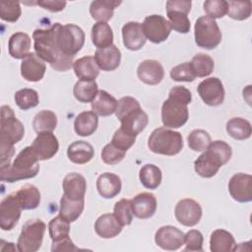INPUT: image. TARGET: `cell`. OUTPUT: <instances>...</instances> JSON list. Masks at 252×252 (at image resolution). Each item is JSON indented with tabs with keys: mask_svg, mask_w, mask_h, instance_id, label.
Returning <instances> with one entry per match:
<instances>
[{
	"mask_svg": "<svg viewBox=\"0 0 252 252\" xmlns=\"http://www.w3.org/2000/svg\"><path fill=\"white\" fill-rule=\"evenodd\" d=\"M16 104L23 110H28L30 108L35 107L38 102V94L33 89H22L15 93L14 95Z\"/></svg>",
	"mask_w": 252,
	"mask_h": 252,
	"instance_id": "ee69618b",
	"label": "cell"
},
{
	"mask_svg": "<svg viewBox=\"0 0 252 252\" xmlns=\"http://www.w3.org/2000/svg\"><path fill=\"white\" fill-rule=\"evenodd\" d=\"M115 114L121 122V128L135 136L139 135L149 123L148 114L132 96H123L118 100Z\"/></svg>",
	"mask_w": 252,
	"mask_h": 252,
	"instance_id": "277c9868",
	"label": "cell"
},
{
	"mask_svg": "<svg viewBox=\"0 0 252 252\" xmlns=\"http://www.w3.org/2000/svg\"><path fill=\"white\" fill-rule=\"evenodd\" d=\"M174 215L177 221L182 225L194 226L202 218V208L193 199H182L176 204Z\"/></svg>",
	"mask_w": 252,
	"mask_h": 252,
	"instance_id": "9a60e30c",
	"label": "cell"
},
{
	"mask_svg": "<svg viewBox=\"0 0 252 252\" xmlns=\"http://www.w3.org/2000/svg\"><path fill=\"white\" fill-rule=\"evenodd\" d=\"M31 146L37 154L39 160H46L53 158L59 150L58 140L52 132L37 134Z\"/></svg>",
	"mask_w": 252,
	"mask_h": 252,
	"instance_id": "ac0fdd59",
	"label": "cell"
},
{
	"mask_svg": "<svg viewBox=\"0 0 252 252\" xmlns=\"http://www.w3.org/2000/svg\"><path fill=\"white\" fill-rule=\"evenodd\" d=\"M203 6L208 17L214 20L222 18L227 12V1L224 0H207Z\"/></svg>",
	"mask_w": 252,
	"mask_h": 252,
	"instance_id": "681fc988",
	"label": "cell"
},
{
	"mask_svg": "<svg viewBox=\"0 0 252 252\" xmlns=\"http://www.w3.org/2000/svg\"><path fill=\"white\" fill-rule=\"evenodd\" d=\"M113 215L122 226L131 224L134 216L131 206V200L121 199L116 202L113 209Z\"/></svg>",
	"mask_w": 252,
	"mask_h": 252,
	"instance_id": "bcb514c9",
	"label": "cell"
},
{
	"mask_svg": "<svg viewBox=\"0 0 252 252\" xmlns=\"http://www.w3.org/2000/svg\"><path fill=\"white\" fill-rule=\"evenodd\" d=\"M121 187L120 177L111 172L100 174L96 180V189L99 195L105 199L114 198L120 193Z\"/></svg>",
	"mask_w": 252,
	"mask_h": 252,
	"instance_id": "d4e9b609",
	"label": "cell"
},
{
	"mask_svg": "<svg viewBox=\"0 0 252 252\" xmlns=\"http://www.w3.org/2000/svg\"><path fill=\"white\" fill-rule=\"evenodd\" d=\"M94 60L102 71H113L120 65L121 52L114 44L105 48H97Z\"/></svg>",
	"mask_w": 252,
	"mask_h": 252,
	"instance_id": "cb8c5ba5",
	"label": "cell"
},
{
	"mask_svg": "<svg viewBox=\"0 0 252 252\" xmlns=\"http://www.w3.org/2000/svg\"><path fill=\"white\" fill-rule=\"evenodd\" d=\"M133 215L138 219H149L157 211V199L154 194L142 192L131 200Z\"/></svg>",
	"mask_w": 252,
	"mask_h": 252,
	"instance_id": "7402d4cb",
	"label": "cell"
},
{
	"mask_svg": "<svg viewBox=\"0 0 252 252\" xmlns=\"http://www.w3.org/2000/svg\"><path fill=\"white\" fill-rule=\"evenodd\" d=\"M25 134L24 125L15 116L14 110L9 105L1 106L0 137L7 139L12 144H17Z\"/></svg>",
	"mask_w": 252,
	"mask_h": 252,
	"instance_id": "8fae6325",
	"label": "cell"
},
{
	"mask_svg": "<svg viewBox=\"0 0 252 252\" xmlns=\"http://www.w3.org/2000/svg\"><path fill=\"white\" fill-rule=\"evenodd\" d=\"M117 103L118 101L114 96L103 90H99L92 101V111L99 116H108L115 112Z\"/></svg>",
	"mask_w": 252,
	"mask_h": 252,
	"instance_id": "83f0119b",
	"label": "cell"
},
{
	"mask_svg": "<svg viewBox=\"0 0 252 252\" xmlns=\"http://www.w3.org/2000/svg\"><path fill=\"white\" fill-rule=\"evenodd\" d=\"M192 2L184 0H170L166 2V14L170 28L180 33H187L190 31V20L188 14Z\"/></svg>",
	"mask_w": 252,
	"mask_h": 252,
	"instance_id": "30bf717a",
	"label": "cell"
},
{
	"mask_svg": "<svg viewBox=\"0 0 252 252\" xmlns=\"http://www.w3.org/2000/svg\"><path fill=\"white\" fill-rule=\"evenodd\" d=\"M121 3V1L113 0L93 1L90 5V14L94 20L106 23L113 17L114 9Z\"/></svg>",
	"mask_w": 252,
	"mask_h": 252,
	"instance_id": "f546056e",
	"label": "cell"
},
{
	"mask_svg": "<svg viewBox=\"0 0 252 252\" xmlns=\"http://www.w3.org/2000/svg\"><path fill=\"white\" fill-rule=\"evenodd\" d=\"M122 38L124 46L132 51L141 49L146 43V36L142 24L139 22H128L122 27Z\"/></svg>",
	"mask_w": 252,
	"mask_h": 252,
	"instance_id": "ffe728a7",
	"label": "cell"
},
{
	"mask_svg": "<svg viewBox=\"0 0 252 252\" xmlns=\"http://www.w3.org/2000/svg\"><path fill=\"white\" fill-rule=\"evenodd\" d=\"M14 144L8 141L5 138L0 137V158H1V166L0 168H4L11 163V158L14 156Z\"/></svg>",
	"mask_w": 252,
	"mask_h": 252,
	"instance_id": "db71d44e",
	"label": "cell"
},
{
	"mask_svg": "<svg viewBox=\"0 0 252 252\" xmlns=\"http://www.w3.org/2000/svg\"><path fill=\"white\" fill-rule=\"evenodd\" d=\"M74 72L79 80H95L99 75V68L93 56H84L74 62Z\"/></svg>",
	"mask_w": 252,
	"mask_h": 252,
	"instance_id": "d6a6232c",
	"label": "cell"
},
{
	"mask_svg": "<svg viewBox=\"0 0 252 252\" xmlns=\"http://www.w3.org/2000/svg\"><path fill=\"white\" fill-rule=\"evenodd\" d=\"M170 77L176 82H193L196 78L190 62H184L170 70Z\"/></svg>",
	"mask_w": 252,
	"mask_h": 252,
	"instance_id": "f907efd6",
	"label": "cell"
},
{
	"mask_svg": "<svg viewBox=\"0 0 252 252\" xmlns=\"http://www.w3.org/2000/svg\"><path fill=\"white\" fill-rule=\"evenodd\" d=\"M202 100L210 106H218L224 100V88L221 81L216 77H210L203 80L197 88Z\"/></svg>",
	"mask_w": 252,
	"mask_h": 252,
	"instance_id": "4fadbf2b",
	"label": "cell"
},
{
	"mask_svg": "<svg viewBox=\"0 0 252 252\" xmlns=\"http://www.w3.org/2000/svg\"><path fill=\"white\" fill-rule=\"evenodd\" d=\"M233 235L224 229H216L210 237V249L212 252H229L235 249Z\"/></svg>",
	"mask_w": 252,
	"mask_h": 252,
	"instance_id": "1f68e13d",
	"label": "cell"
},
{
	"mask_svg": "<svg viewBox=\"0 0 252 252\" xmlns=\"http://www.w3.org/2000/svg\"><path fill=\"white\" fill-rule=\"evenodd\" d=\"M22 210L16 193L6 196L0 203V227L3 230L13 229L18 223Z\"/></svg>",
	"mask_w": 252,
	"mask_h": 252,
	"instance_id": "5bb4252c",
	"label": "cell"
},
{
	"mask_svg": "<svg viewBox=\"0 0 252 252\" xmlns=\"http://www.w3.org/2000/svg\"><path fill=\"white\" fill-rule=\"evenodd\" d=\"M203 234L197 229H191L184 234L185 251H203Z\"/></svg>",
	"mask_w": 252,
	"mask_h": 252,
	"instance_id": "f5cc1de1",
	"label": "cell"
},
{
	"mask_svg": "<svg viewBox=\"0 0 252 252\" xmlns=\"http://www.w3.org/2000/svg\"><path fill=\"white\" fill-rule=\"evenodd\" d=\"M70 222L66 220L60 215L53 218L48 223V230L50 238L53 241H58L63 238L69 237L70 232Z\"/></svg>",
	"mask_w": 252,
	"mask_h": 252,
	"instance_id": "7bdbcfd3",
	"label": "cell"
},
{
	"mask_svg": "<svg viewBox=\"0 0 252 252\" xmlns=\"http://www.w3.org/2000/svg\"><path fill=\"white\" fill-rule=\"evenodd\" d=\"M97 124L98 118L94 111H83L76 116L74 121V129L77 135L87 137L95 132Z\"/></svg>",
	"mask_w": 252,
	"mask_h": 252,
	"instance_id": "f1b7e54d",
	"label": "cell"
},
{
	"mask_svg": "<svg viewBox=\"0 0 252 252\" xmlns=\"http://www.w3.org/2000/svg\"><path fill=\"white\" fill-rule=\"evenodd\" d=\"M155 242L163 250H177L184 244V233L175 226L164 225L157 230Z\"/></svg>",
	"mask_w": 252,
	"mask_h": 252,
	"instance_id": "2e32d148",
	"label": "cell"
},
{
	"mask_svg": "<svg viewBox=\"0 0 252 252\" xmlns=\"http://www.w3.org/2000/svg\"><path fill=\"white\" fill-rule=\"evenodd\" d=\"M136 141V136L125 131L124 129H122L121 127L115 131L111 143L117 147L118 149L127 152V150H129L135 143Z\"/></svg>",
	"mask_w": 252,
	"mask_h": 252,
	"instance_id": "816d5d0a",
	"label": "cell"
},
{
	"mask_svg": "<svg viewBox=\"0 0 252 252\" xmlns=\"http://www.w3.org/2000/svg\"><path fill=\"white\" fill-rule=\"evenodd\" d=\"M137 75L140 81L143 83L155 86L162 81L164 77V71L163 67L158 61L147 59L139 64L137 68Z\"/></svg>",
	"mask_w": 252,
	"mask_h": 252,
	"instance_id": "44dd1931",
	"label": "cell"
},
{
	"mask_svg": "<svg viewBox=\"0 0 252 252\" xmlns=\"http://www.w3.org/2000/svg\"><path fill=\"white\" fill-rule=\"evenodd\" d=\"M79 250L78 247L75 246L70 237L63 238L58 241H53L51 246L52 252H62V251H76Z\"/></svg>",
	"mask_w": 252,
	"mask_h": 252,
	"instance_id": "11a10c76",
	"label": "cell"
},
{
	"mask_svg": "<svg viewBox=\"0 0 252 252\" xmlns=\"http://www.w3.org/2000/svg\"><path fill=\"white\" fill-rule=\"evenodd\" d=\"M142 28L146 38L154 43H160L166 40L171 31L168 21L160 15L147 16Z\"/></svg>",
	"mask_w": 252,
	"mask_h": 252,
	"instance_id": "7c38bea8",
	"label": "cell"
},
{
	"mask_svg": "<svg viewBox=\"0 0 252 252\" xmlns=\"http://www.w3.org/2000/svg\"><path fill=\"white\" fill-rule=\"evenodd\" d=\"M56 23L48 29H36L32 33L33 48L36 55L50 64L56 71H67L74 65V57L60 52L55 38Z\"/></svg>",
	"mask_w": 252,
	"mask_h": 252,
	"instance_id": "6da1fadb",
	"label": "cell"
},
{
	"mask_svg": "<svg viewBox=\"0 0 252 252\" xmlns=\"http://www.w3.org/2000/svg\"><path fill=\"white\" fill-rule=\"evenodd\" d=\"M46 224L38 219L28 220L22 227L17 241V249L20 252H35L42 244Z\"/></svg>",
	"mask_w": 252,
	"mask_h": 252,
	"instance_id": "52a82bcc",
	"label": "cell"
},
{
	"mask_svg": "<svg viewBox=\"0 0 252 252\" xmlns=\"http://www.w3.org/2000/svg\"><path fill=\"white\" fill-rule=\"evenodd\" d=\"M251 1H227L226 14L233 20L243 21L251 16Z\"/></svg>",
	"mask_w": 252,
	"mask_h": 252,
	"instance_id": "b9f144b4",
	"label": "cell"
},
{
	"mask_svg": "<svg viewBox=\"0 0 252 252\" xmlns=\"http://www.w3.org/2000/svg\"><path fill=\"white\" fill-rule=\"evenodd\" d=\"M64 195L71 200H82L85 198L87 181L83 175L77 172L68 173L62 183Z\"/></svg>",
	"mask_w": 252,
	"mask_h": 252,
	"instance_id": "603a6c76",
	"label": "cell"
},
{
	"mask_svg": "<svg viewBox=\"0 0 252 252\" xmlns=\"http://www.w3.org/2000/svg\"><path fill=\"white\" fill-rule=\"evenodd\" d=\"M16 195L23 210H33L37 208L40 203V192L32 184L22 186L16 192Z\"/></svg>",
	"mask_w": 252,
	"mask_h": 252,
	"instance_id": "836d02e7",
	"label": "cell"
},
{
	"mask_svg": "<svg viewBox=\"0 0 252 252\" xmlns=\"http://www.w3.org/2000/svg\"><path fill=\"white\" fill-rule=\"evenodd\" d=\"M68 158L77 164H85L91 161L94 156L93 146L85 141H75L67 149Z\"/></svg>",
	"mask_w": 252,
	"mask_h": 252,
	"instance_id": "4316f807",
	"label": "cell"
},
{
	"mask_svg": "<svg viewBox=\"0 0 252 252\" xmlns=\"http://www.w3.org/2000/svg\"><path fill=\"white\" fill-rule=\"evenodd\" d=\"M57 126V116L51 110L39 111L32 120L33 130L39 134L43 132H52Z\"/></svg>",
	"mask_w": 252,
	"mask_h": 252,
	"instance_id": "ab89813d",
	"label": "cell"
},
{
	"mask_svg": "<svg viewBox=\"0 0 252 252\" xmlns=\"http://www.w3.org/2000/svg\"><path fill=\"white\" fill-rule=\"evenodd\" d=\"M226 132L233 139L243 141L250 138L252 127L248 120L241 117H233L226 123Z\"/></svg>",
	"mask_w": 252,
	"mask_h": 252,
	"instance_id": "74e56055",
	"label": "cell"
},
{
	"mask_svg": "<svg viewBox=\"0 0 252 252\" xmlns=\"http://www.w3.org/2000/svg\"><path fill=\"white\" fill-rule=\"evenodd\" d=\"M126 152L118 149L112 143H109L103 147L100 153L101 159L106 164H117L125 158Z\"/></svg>",
	"mask_w": 252,
	"mask_h": 252,
	"instance_id": "c3c4849f",
	"label": "cell"
},
{
	"mask_svg": "<svg viewBox=\"0 0 252 252\" xmlns=\"http://www.w3.org/2000/svg\"><path fill=\"white\" fill-rule=\"evenodd\" d=\"M38 160L37 154L32 146H28L18 154L12 164L0 168V178L2 181L9 183L32 178L39 171Z\"/></svg>",
	"mask_w": 252,
	"mask_h": 252,
	"instance_id": "3957f363",
	"label": "cell"
},
{
	"mask_svg": "<svg viewBox=\"0 0 252 252\" xmlns=\"http://www.w3.org/2000/svg\"><path fill=\"white\" fill-rule=\"evenodd\" d=\"M189 148L194 152H204L211 144V136L203 129H195L187 137Z\"/></svg>",
	"mask_w": 252,
	"mask_h": 252,
	"instance_id": "f6af8a7d",
	"label": "cell"
},
{
	"mask_svg": "<svg viewBox=\"0 0 252 252\" xmlns=\"http://www.w3.org/2000/svg\"><path fill=\"white\" fill-rule=\"evenodd\" d=\"M186 100L169 95L161 106V121L167 128H179L183 126L188 118L189 112Z\"/></svg>",
	"mask_w": 252,
	"mask_h": 252,
	"instance_id": "9c48e42d",
	"label": "cell"
},
{
	"mask_svg": "<svg viewBox=\"0 0 252 252\" xmlns=\"http://www.w3.org/2000/svg\"><path fill=\"white\" fill-rule=\"evenodd\" d=\"M228 191L235 201L250 202L252 200V176L241 172L234 174L228 182Z\"/></svg>",
	"mask_w": 252,
	"mask_h": 252,
	"instance_id": "e0dca14e",
	"label": "cell"
},
{
	"mask_svg": "<svg viewBox=\"0 0 252 252\" xmlns=\"http://www.w3.org/2000/svg\"><path fill=\"white\" fill-rule=\"evenodd\" d=\"M22 10L18 1H1L0 18L3 21L14 23L19 20Z\"/></svg>",
	"mask_w": 252,
	"mask_h": 252,
	"instance_id": "7dc6e473",
	"label": "cell"
},
{
	"mask_svg": "<svg viewBox=\"0 0 252 252\" xmlns=\"http://www.w3.org/2000/svg\"><path fill=\"white\" fill-rule=\"evenodd\" d=\"M46 71L45 63L35 52H30L21 63V75L29 82L40 81Z\"/></svg>",
	"mask_w": 252,
	"mask_h": 252,
	"instance_id": "d6986e66",
	"label": "cell"
},
{
	"mask_svg": "<svg viewBox=\"0 0 252 252\" xmlns=\"http://www.w3.org/2000/svg\"><path fill=\"white\" fill-rule=\"evenodd\" d=\"M94 230L99 237L108 239L117 236L122 230V225L115 219L114 215L103 214L95 220Z\"/></svg>",
	"mask_w": 252,
	"mask_h": 252,
	"instance_id": "484cf974",
	"label": "cell"
},
{
	"mask_svg": "<svg viewBox=\"0 0 252 252\" xmlns=\"http://www.w3.org/2000/svg\"><path fill=\"white\" fill-rule=\"evenodd\" d=\"M190 65L196 77H207L214 71V60L213 58L205 53H198L196 54L191 62Z\"/></svg>",
	"mask_w": 252,
	"mask_h": 252,
	"instance_id": "60d3db41",
	"label": "cell"
},
{
	"mask_svg": "<svg viewBox=\"0 0 252 252\" xmlns=\"http://www.w3.org/2000/svg\"><path fill=\"white\" fill-rule=\"evenodd\" d=\"M231 147L224 141H214L194 162L195 171L204 178L215 176L219 169L231 158Z\"/></svg>",
	"mask_w": 252,
	"mask_h": 252,
	"instance_id": "7a4b0ae2",
	"label": "cell"
},
{
	"mask_svg": "<svg viewBox=\"0 0 252 252\" xmlns=\"http://www.w3.org/2000/svg\"><path fill=\"white\" fill-rule=\"evenodd\" d=\"M85 202L82 200H71L64 194L60 200L59 215L69 222H73L79 219L84 211Z\"/></svg>",
	"mask_w": 252,
	"mask_h": 252,
	"instance_id": "d590c367",
	"label": "cell"
},
{
	"mask_svg": "<svg viewBox=\"0 0 252 252\" xmlns=\"http://www.w3.org/2000/svg\"><path fill=\"white\" fill-rule=\"evenodd\" d=\"M9 54L16 59H24L31 48V37L26 32H15L9 38Z\"/></svg>",
	"mask_w": 252,
	"mask_h": 252,
	"instance_id": "4dcf8cb0",
	"label": "cell"
},
{
	"mask_svg": "<svg viewBox=\"0 0 252 252\" xmlns=\"http://www.w3.org/2000/svg\"><path fill=\"white\" fill-rule=\"evenodd\" d=\"M98 92L97 84L94 80H79L73 89V94L77 100L83 103L92 102Z\"/></svg>",
	"mask_w": 252,
	"mask_h": 252,
	"instance_id": "8d00e7d4",
	"label": "cell"
},
{
	"mask_svg": "<svg viewBox=\"0 0 252 252\" xmlns=\"http://www.w3.org/2000/svg\"><path fill=\"white\" fill-rule=\"evenodd\" d=\"M194 36L196 44L205 49H214L221 41V32L217 22L208 16L197 19L194 27Z\"/></svg>",
	"mask_w": 252,
	"mask_h": 252,
	"instance_id": "ba28073f",
	"label": "cell"
},
{
	"mask_svg": "<svg viewBox=\"0 0 252 252\" xmlns=\"http://www.w3.org/2000/svg\"><path fill=\"white\" fill-rule=\"evenodd\" d=\"M55 38L60 52L64 55L74 57L84 46L85 32L80 27L74 24L62 26L60 23H56Z\"/></svg>",
	"mask_w": 252,
	"mask_h": 252,
	"instance_id": "8992f818",
	"label": "cell"
},
{
	"mask_svg": "<svg viewBox=\"0 0 252 252\" xmlns=\"http://www.w3.org/2000/svg\"><path fill=\"white\" fill-rule=\"evenodd\" d=\"M35 4L50 12H60L65 8L67 2L58 0H39L35 2Z\"/></svg>",
	"mask_w": 252,
	"mask_h": 252,
	"instance_id": "9f6ffc18",
	"label": "cell"
},
{
	"mask_svg": "<svg viewBox=\"0 0 252 252\" xmlns=\"http://www.w3.org/2000/svg\"><path fill=\"white\" fill-rule=\"evenodd\" d=\"M161 170L158 166L148 163L141 167L139 178L144 187L148 189H157L161 182Z\"/></svg>",
	"mask_w": 252,
	"mask_h": 252,
	"instance_id": "f35d334b",
	"label": "cell"
},
{
	"mask_svg": "<svg viewBox=\"0 0 252 252\" xmlns=\"http://www.w3.org/2000/svg\"><path fill=\"white\" fill-rule=\"evenodd\" d=\"M92 41L97 48H105L113 44V32L107 23L97 22L92 28Z\"/></svg>",
	"mask_w": 252,
	"mask_h": 252,
	"instance_id": "e575fe53",
	"label": "cell"
},
{
	"mask_svg": "<svg viewBox=\"0 0 252 252\" xmlns=\"http://www.w3.org/2000/svg\"><path fill=\"white\" fill-rule=\"evenodd\" d=\"M148 147L155 154L175 156L183 149V138L179 132L166 127H159L150 135Z\"/></svg>",
	"mask_w": 252,
	"mask_h": 252,
	"instance_id": "5b68a950",
	"label": "cell"
}]
</instances>
